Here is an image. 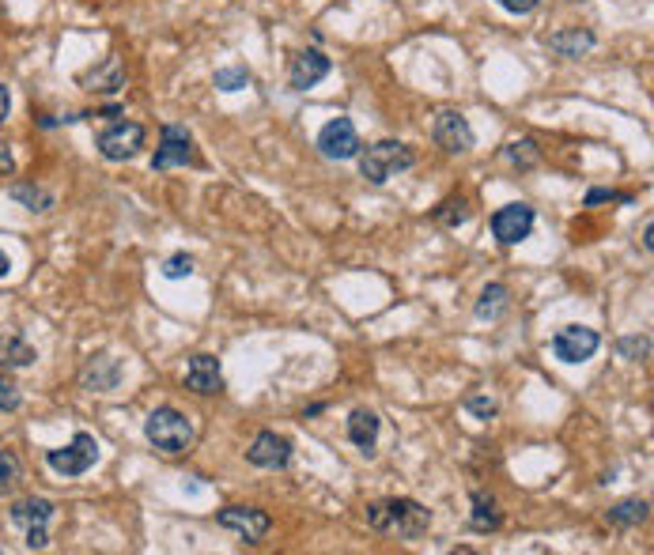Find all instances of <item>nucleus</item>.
Wrapping results in <instances>:
<instances>
[{
	"instance_id": "dca6fc26",
	"label": "nucleus",
	"mask_w": 654,
	"mask_h": 555,
	"mask_svg": "<svg viewBox=\"0 0 654 555\" xmlns=\"http://www.w3.org/2000/svg\"><path fill=\"white\" fill-rule=\"evenodd\" d=\"M121 374H125V367H121V359H114V355H91L87 359V367L80 370V386L91 389V393H114L121 382Z\"/></svg>"
},
{
	"instance_id": "6e6552de",
	"label": "nucleus",
	"mask_w": 654,
	"mask_h": 555,
	"mask_svg": "<svg viewBox=\"0 0 654 555\" xmlns=\"http://www.w3.org/2000/svg\"><path fill=\"white\" fill-rule=\"evenodd\" d=\"M431 136H435V144L447 155H465V152H473V144H477L473 125H469V118L458 114V110H439V114H435V125H431Z\"/></svg>"
},
{
	"instance_id": "7c9ffc66",
	"label": "nucleus",
	"mask_w": 654,
	"mask_h": 555,
	"mask_svg": "<svg viewBox=\"0 0 654 555\" xmlns=\"http://www.w3.org/2000/svg\"><path fill=\"white\" fill-rule=\"evenodd\" d=\"M163 276H167V280H186V276H193V257L190 253H174V257H167Z\"/></svg>"
},
{
	"instance_id": "bb28decb",
	"label": "nucleus",
	"mask_w": 654,
	"mask_h": 555,
	"mask_svg": "<svg viewBox=\"0 0 654 555\" xmlns=\"http://www.w3.org/2000/svg\"><path fill=\"white\" fill-rule=\"evenodd\" d=\"M431 216H435V223H443V227H462L465 219H469V201L465 197H450Z\"/></svg>"
},
{
	"instance_id": "9d476101",
	"label": "nucleus",
	"mask_w": 654,
	"mask_h": 555,
	"mask_svg": "<svg viewBox=\"0 0 654 555\" xmlns=\"http://www.w3.org/2000/svg\"><path fill=\"white\" fill-rule=\"evenodd\" d=\"M598 348H602V337L594 329H586V325H564L552 337V355L560 363H586Z\"/></svg>"
},
{
	"instance_id": "aec40b11",
	"label": "nucleus",
	"mask_w": 654,
	"mask_h": 555,
	"mask_svg": "<svg viewBox=\"0 0 654 555\" xmlns=\"http://www.w3.org/2000/svg\"><path fill=\"white\" fill-rule=\"evenodd\" d=\"M469 499H473V514H469L473 533H496L503 525L500 503H496L492 495H484V491H469Z\"/></svg>"
},
{
	"instance_id": "e433bc0d",
	"label": "nucleus",
	"mask_w": 654,
	"mask_h": 555,
	"mask_svg": "<svg viewBox=\"0 0 654 555\" xmlns=\"http://www.w3.org/2000/svg\"><path fill=\"white\" fill-rule=\"evenodd\" d=\"M8 272H12V261H8V253L0 250V280H4V276H8Z\"/></svg>"
},
{
	"instance_id": "cd10ccee",
	"label": "nucleus",
	"mask_w": 654,
	"mask_h": 555,
	"mask_svg": "<svg viewBox=\"0 0 654 555\" xmlns=\"http://www.w3.org/2000/svg\"><path fill=\"white\" fill-rule=\"evenodd\" d=\"M212 84L220 87V91H242V87L254 84V76H250V68L235 65V68H220V72L212 76Z\"/></svg>"
},
{
	"instance_id": "20e7f679",
	"label": "nucleus",
	"mask_w": 654,
	"mask_h": 555,
	"mask_svg": "<svg viewBox=\"0 0 654 555\" xmlns=\"http://www.w3.org/2000/svg\"><path fill=\"white\" fill-rule=\"evenodd\" d=\"M95 461H99V442L87 431H76L69 446H61V450H46V465L65 480H76V476L91 472Z\"/></svg>"
},
{
	"instance_id": "c756f323",
	"label": "nucleus",
	"mask_w": 654,
	"mask_h": 555,
	"mask_svg": "<svg viewBox=\"0 0 654 555\" xmlns=\"http://www.w3.org/2000/svg\"><path fill=\"white\" fill-rule=\"evenodd\" d=\"M617 355H620V359H628V363H639V359H647V355H651V340H647V337H620L617 340Z\"/></svg>"
},
{
	"instance_id": "4468645a",
	"label": "nucleus",
	"mask_w": 654,
	"mask_h": 555,
	"mask_svg": "<svg viewBox=\"0 0 654 555\" xmlns=\"http://www.w3.org/2000/svg\"><path fill=\"white\" fill-rule=\"evenodd\" d=\"M186 389H193L197 397H216L224 393V370H220V359L216 355H193L190 367H186Z\"/></svg>"
},
{
	"instance_id": "b1692460",
	"label": "nucleus",
	"mask_w": 654,
	"mask_h": 555,
	"mask_svg": "<svg viewBox=\"0 0 654 555\" xmlns=\"http://www.w3.org/2000/svg\"><path fill=\"white\" fill-rule=\"evenodd\" d=\"M503 159L518 170H534L537 163H541V148H537V140L522 136V140H511V144L503 148Z\"/></svg>"
},
{
	"instance_id": "412c9836",
	"label": "nucleus",
	"mask_w": 654,
	"mask_h": 555,
	"mask_svg": "<svg viewBox=\"0 0 654 555\" xmlns=\"http://www.w3.org/2000/svg\"><path fill=\"white\" fill-rule=\"evenodd\" d=\"M35 359H38V352L19 337V333H4V337H0V370L31 367Z\"/></svg>"
},
{
	"instance_id": "4be33fe9",
	"label": "nucleus",
	"mask_w": 654,
	"mask_h": 555,
	"mask_svg": "<svg viewBox=\"0 0 654 555\" xmlns=\"http://www.w3.org/2000/svg\"><path fill=\"white\" fill-rule=\"evenodd\" d=\"M511 310V291L507 284H488L481 291V303H477V318L481 321H496Z\"/></svg>"
},
{
	"instance_id": "4c0bfd02",
	"label": "nucleus",
	"mask_w": 654,
	"mask_h": 555,
	"mask_svg": "<svg viewBox=\"0 0 654 555\" xmlns=\"http://www.w3.org/2000/svg\"><path fill=\"white\" fill-rule=\"evenodd\" d=\"M322 412H326V404H307V412H303V416H322Z\"/></svg>"
},
{
	"instance_id": "c9c22d12",
	"label": "nucleus",
	"mask_w": 654,
	"mask_h": 555,
	"mask_svg": "<svg viewBox=\"0 0 654 555\" xmlns=\"http://www.w3.org/2000/svg\"><path fill=\"white\" fill-rule=\"evenodd\" d=\"M8 174H16V159L8 148H0V178H8Z\"/></svg>"
},
{
	"instance_id": "a878e982",
	"label": "nucleus",
	"mask_w": 654,
	"mask_h": 555,
	"mask_svg": "<svg viewBox=\"0 0 654 555\" xmlns=\"http://www.w3.org/2000/svg\"><path fill=\"white\" fill-rule=\"evenodd\" d=\"M19 480H23V465H19V457L12 454V450H0V499L12 495Z\"/></svg>"
},
{
	"instance_id": "1a4fd4ad",
	"label": "nucleus",
	"mask_w": 654,
	"mask_h": 555,
	"mask_svg": "<svg viewBox=\"0 0 654 555\" xmlns=\"http://www.w3.org/2000/svg\"><path fill=\"white\" fill-rule=\"evenodd\" d=\"M360 148L363 144H360V133H356L352 118H333L329 125H322V133H318V152L326 155V159H337V163L356 159Z\"/></svg>"
},
{
	"instance_id": "9b49d317",
	"label": "nucleus",
	"mask_w": 654,
	"mask_h": 555,
	"mask_svg": "<svg viewBox=\"0 0 654 555\" xmlns=\"http://www.w3.org/2000/svg\"><path fill=\"white\" fill-rule=\"evenodd\" d=\"M534 223H537V212L530 204H503L500 212L492 216V235L500 238L503 246H518V242L530 238Z\"/></svg>"
},
{
	"instance_id": "39448f33",
	"label": "nucleus",
	"mask_w": 654,
	"mask_h": 555,
	"mask_svg": "<svg viewBox=\"0 0 654 555\" xmlns=\"http://www.w3.org/2000/svg\"><path fill=\"white\" fill-rule=\"evenodd\" d=\"M144 140H148V133H144L140 121H114L110 129H103V133L95 136V148H99V155H103L106 163H129V159L140 155Z\"/></svg>"
},
{
	"instance_id": "0eeeda50",
	"label": "nucleus",
	"mask_w": 654,
	"mask_h": 555,
	"mask_svg": "<svg viewBox=\"0 0 654 555\" xmlns=\"http://www.w3.org/2000/svg\"><path fill=\"white\" fill-rule=\"evenodd\" d=\"M193 136L182 125H163L159 129V148L152 155V170H171V167H193Z\"/></svg>"
},
{
	"instance_id": "2f4dec72",
	"label": "nucleus",
	"mask_w": 654,
	"mask_h": 555,
	"mask_svg": "<svg viewBox=\"0 0 654 555\" xmlns=\"http://www.w3.org/2000/svg\"><path fill=\"white\" fill-rule=\"evenodd\" d=\"M19 404H23V393L19 386L8 378V374H0V412H16Z\"/></svg>"
},
{
	"instance_id": "f8f14e48",
	"label": "nucleus",
	"mask_w": 654,
	"mask_h": 555,
	"mask_svg": "<svg viewBox=\"0 0 654 555\" xmlns=\"http://www.w3.org/2000/svg\"><path fill=\"white\" fill-rule=\"evenodd\" d=\"M216 522L224 525V529H231V533H239L246 544H258L273 529V518L265 510H258V506H224L216 514Z\"/></svg>"
},
{
	"instance_id": "473e14b6",
	"label": "nucleus",
	"mask_w": 654,
	"mask_h": 555,
	"mask_svg": "<svg viewBox=\"0 0 654 555\" xmlns=\"http://www.w3.org/2000/svg\"><path fill=\"white\" fill-rule=\"evenodd\" d=\"M632 204V197L628 193H617V189H590L586 193V208H594V204Z\"/></svg>"
},
{
	"instance_id": "393cba45",
	"label": "nucleus",
	"mask_w": 654,
	"mask_h": 555,
	"mask_svg": "<svg viewBox=\"0 0 654 555\" xmlns=\"http://www.w3.org/2000/svg\"><path fill=\"white\" fill-rule=\"evenodd\" d=\"M8 193H12V201H19L23 208H31V212H50V208H53V193H50V189H42V185L16 182Z\"/></svg>"
},
{
	"instance_id": "f257e3e1",
	"label": "nucleus",
	"mask_w": 654,
	"mask_h": 555,
	"mask_svg": "<svg viewBox=\"0 0 654 555\" xmlns=\"http://www.w3.org/2000/svg\"><path fill=\"white\" fill-rule=\"evenodd\" d=\"M367 525L375 533H394L397 540H420L431 529V510L416 499H382L367 506Z\"/></svg>"
},
{
	"instance_id": "2eb2a0df",
	"label": "nucleus",
	"mask_w": 654,
	"mask_h": 555,
	"mask_svg": "<svg viewBox=\"0 0 654 555\" xmlns=\"http://www.w3.org/2000/svg\"><path fill=\"white\" fill-rule=\"evenodd\" d=\"M329 57L318 50H299L292 57V65H288V84L292 91H310L314 84H322L329 76Z\"/></svg>"
},
{
	"instance_id": "f704fd0d",
	"label": "nucleus",
	"mask_w": 654,
	"mask_h": 555,
	"mask_svg": "<svg viewBox=\"0 0 654 555\" xmlns=\"http://www.w3.org/2000/svg\"><path fill=\"white\" fill-rule=\"evenodd\" d=\"M8 114H12V91L0 84V125L8 121Z\"/></svg>"
},
{
	"instance_id": "6ab92c4d",
	"label": "nucleus",
	"mask_w": 654,
	"mask_h": 555,
	"mask_svg": "<svg viewBox=\"0 0 654 555\" xmlns=\"http://www.w3.org/2000/svg\"><path fill=\"white\" fill-rule=\"evenodd\" d=\"M594 46H598V38H594V31H586V27H564V31L549 34V50L556 57H586Z\"/></svg>"
},
{
	"instance_id": "5701e85b",
	"label": "nucleus",
	"mask_w": 654,
	"mask_h": 555,
	"mask_svg": "<svg viewBox=\"0 0 654 555\" xmlns=\"http://www.w3.org/2000/svg\"><path fill=\"white\" fill-rule=\"evenodd\" d=\"M647 499H624L617 503L613 510H605V522L609 525H620V529H632V525H643L647 522Z\"/></svg>"
},
{
	"instance_id": "f3484780",
	"label": "nucleus",
	"mask_w": 654,
	"mask_h": 555,
	"mask_svg": "<svg viewBox=\"0 0 654 555\" xmlns=\"http://www.w3.org/2000/svg\"><path fill=\"white\" fill-rule=\"evenodd\" d=\"M80 87L95 91V95H118L121 87H125V65H121V57H106L99 68L84 72V76H80Z\"/></svg>"
},
{
	"instance_id": "7ed1b4c3",
	"label": "nucleus",
	"mask_w": 654,
	"mask_h": 555,
	"mask_svg": "<svg viewBox=\"0 0 654 555\" xmlns=\"http://www.w3.org/2000/svg\"><path fill=\"white\" fill-rule=\"evenodd\" d=\"M356 159H360V174L367 178V182L386 185L394 174L413 167L416 152L409 148V144H401V140H379V144H367Z\"/></svg>"
},
{
	"instance_id": "58836bf2",
	"label": "nucleus",
	"mask_w": 654,
	"mask_h": 555,
	"mask_svg": "<svg viewBox=\"0 0 654 555\" xmlns=\"http://www.w3.org/2000/svg\"><path fill=\"white\" fill-rule=\"evenodd\" d=\"M0 555H4V548H0Z\"/></svg>"
},
{
	"instance_id": "c85d7f7f",
	"label": "nucleus",
	"mask_w": 654,
	"mask_h": 555,
	"mask_svg": "<svg viewBox=\"0 0 654 555\" xmlns=\"http://www.w3.org/2000/svg\"><path fill=\"white\" fill-rule=\"evenodd\" d=\"M462 408L469 412V416H477V420H492V416L500 412V404L492 401L488 393H469V397L462 401Z\"/></svg>"
},
{
	"instance_id": "ddd939ff",
	"label": "nucleus",
	"mask_w": 654,
	"mask_h": 555,
	"mask_svg": "<svg viewBox=\"0 0 654 555\" xmlns=\"http://www.w3.org/2000/svg\"><path fill=\"white\" fill-rule=\"evenodd\" d=\"M246 461H250L254 469H288V461H292V438L276 435V431H261V435L250 442Z\"/></svg>"
},
{
	"instance_id": "f03ea898",
	"label": "nucleus",
	"mask_w": 654,
	"mask_h": 555,
	"mask_svg": "<svg viewBox=\"0 0 654 555\" xmlns=\"http://www.w3.org/2000/svg\"><path fill=\"white\" fill-rule=\"evenodd\" d=\"M144 435H148V442H152L155 450L174 457V454H186L193 446V423L186 412L163 404V408H155L152 416L144 420Z\"/></svg>"
},
{
	"instance_id": "423d86ee",
	"label": "nucleus",
	"mask_w": 654,
	"mask_h": 555,
	"mask_svg": "<svg viewBox=\"0 0 654 555\" xmlns=\"http://www.w3.org/2000/svg\"><path fill=\"white\" fill-rule=\"evenodd\" d=\"M53 514H57V506H53L50 499H42V495H27V499H19V503L12 506V525L27 529V548H31V552H42V548L50 544L46 525L53 522Z\"/></svg>"
},
{
	"instance_id": "72a5a7b5",
	"label": "nucleus",
	"mask_w": 654,
	"mask_h": 555,
	"mask_svg": "<svg viewBox=\"0 0 654 555\" xmlns=\"http://www.w3.org/2000/svg\"><path fill=\"white\" fill-rule=\"evenodd\" d=\"M503 12H511V16H526V12H534L537 0H496Z\"/></svg>"
},
{
	"instance_id": "a211bd4d",
	"label": "nucleus",
	"mask_w": 654,
	"mask_h": 555,
	"mask_svg": "<svg viewBox=\"0 0 654 555\" xmlns=\"http://www.w3.org/2000/svg\"><path fill=\"white\" fill-rule=\"evenodd\" d=\"M379 427H382V420L371 408H356V412L348 416V442L371 457L375 454V442H379Z\"/></svg>"
}]
</instances>
